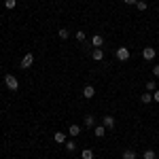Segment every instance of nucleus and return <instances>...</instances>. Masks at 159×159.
<instances>
[{
    "label": "nucleus",
    "instance_id": "obj_1",
    "mask_svg": "<svg viewBox=\"0 0 159 159\" xmlns=\"http://www.w3.org/2000/svg\"><path fill=\"white\" fill-rule=\"evenodd\" d=\"M4 85H7V89H11V91H17V89H19V81H17V76L7 74V76H4Z\"/></svg>",
    "mask_w": 159,
    "mask_h": 159
},
{
    "label": "nucleus",
    "instance_id": "obj_2",
    "mask_svg": "<svg viewBox=\"0 0 159 159\" xmlns=\"http://www.w3.org/2000/svg\"><path fill=\"white\" fill-rule=\"evenodd\" d=\"M117 60L127 61L129 60V49H127V47H119V49H117Z\"/></svg>",
    "mask_w": 159,
    "mask_h": 159
},
{
    "label": "nucleus",
    "instance_id": "obj_3",
    "mask_svg": "<svg viewBox=\"0 0 159 159\" xmlns=\"http://www.w3.org/2000/svg\"><path fill=\"white\" fill-rule=\"evenodd\" d=\"M32 64H34V55H32V53H25L24 55V60H21V64H19V66H21V68H30V66H32Z\"/></svg>",
    "mask_w": 159,
    "mask_h": 159
},
{
    "label": "nucleus",
    "instance_id": "obj_4",
    "mask_svg": "<svg viewBox=\"0 0 159 159\" xmlns=\"http://www.w3.org/2000/svg\"><path fill=\"white\" fill-rule=\"evenodd\" d=\"M115 117H112V115H104V119H102V125H104V127H106V129H112V127H115Z\"/></svg>",
    "mask_w": 159,
    "mask_h": 159
},
{
    "label": "nucleus",
    "instance_id": "obj_5",
    "mask_svg": "<svg viewBox=\"0 0 159 159\" xmlns=\"http://www.w3.org/2000/svg\"><path fill=\"white\" fill-rule=\"evenodd\" d=\"M93 96H96V87H93V85H85V89H83V98L91 100Z\"/></svg>",
    "mask_w": 159,
    "mask_h": 159
},
{
    "label": "nucleus",
    "instance_id": "obj_6",
    "mask_svg": "<svg viewBox=\"0 0 159 159\" xmlns=\"http://www.w3.org/2000/svg\"><path fill=\"white\" fill-rule=\"evenodd\" d=\"M142 57H144V60H155V49H153V47H144V49H142Z\"/></svg>",
    "mask_w": 159,
    "mask_h": 159
},
{
    "label": "nucleus",
    "instance_id": "obj_7",
    "mask_svg": "<svg viewBox=\"0 0 159 159\" xmlns=\"http://www.w3.org/2000/svg\"><path fill=\"white\" fill-rule=\"evenodd\" d=\"M53 140H55L57 144H66V134H64V132H55V134H53Z\"/></svg>",
    "mask_w": 159,
    "mask_h": 159
},
{
    "label": "nucleus",
    "instance_id": "obj_8",
    "mask_svg": "<svg viewBox=\"0 0 159 159\" xmlns=\"http://www.w3.org/2000/svg\"><path fill=\"white\" fill-rule=\"evenodd\" d=\"M91 45H93V47L98 49V47H102V45H104V38L100 36V34H96V36H91Z\"/></svg>",
    "mask_w": 159,
    "mask_h": 159
},
{
    "label": "nucleus",
    "instance_id": "obj_9",
    "mask_svg": "<svg viewBox=\"0 0 159 159\" xmlns=\"http://www.w3.org/2000/svg\"><path fill=\"white\" fill-rule=\"evenodd\" d=\"M93 134L98 136V138H104V136H106V127H104V125H96V127H93Z\"/></svg>",
    "mask_w": 159,
    "mask_h": 159
},
{
    "label": "nucleus",
    "instance_id": "obj_10",
    "mask_svg": "<svg viewBox=\"0 0 159 159\" xmlns=\"http://www.w3.org/2000/svg\"><path fill=\"white\" fill-rule=\"evenodd\" d=\"M91 57H93V60H96V61L104 60V51L100 49V47H98V49H93V51H91Z\"/></svg>",
    "mask_w": 159,
    "mask_h": 159
},
{
    "label": "nucleus",
    "instance_id": "obj_11",
    "mask_svg": "<svg viewBox=\"0 0 159 159\" xmlns=\"http://www.w3.org/2000/svg\"><path fill=\"white\" fill-rule=\"evenodd\" d=\"M85 127H96V119H93V115H85Z\"/></svg>",
    "mask_w": 159,
    "mask_h": 159
},
{
    "label": "nucleus",
    "instance_id": "obj_12",
    "mask_svg": "<svg viewBox=\"0 0 159 159\" xmlns=\"http://www.w3.org/2000/svg\"><path fill=\"white\" fill-rule=\"evenodd\" d=\"M68 134L72 136V138H76V136L81 134V127H79V125H70V127H68Z\"/></svg>",
    "mask_w": 159,
    "mask_h": 159
},
{
    "label": "nucleus",
    "instance_id": "obj_13",
    "mask_svg": "<svg viewBox=\"0 0 159 159\" xmlns=\"http://www.w3.org/2000/svg\"><path fill=\"white\" fill-rule=\"evenodd\" d=\"M142 159H157V153H155L153 148H147L144 155H142Z\"/></svg>",
    "mask_w": 159,
    "mask_h": 159
},
{
    "label": "nucleus",
    "instance_id": "obj_14",
    "mask_svg": "<svg viewBox=\"0 0 159 159\" xmlns=\"http://www.w3.org/2000/svg\"><path fill=\"white\" fill-rule=\"evenodd\" d=\"M81 157H83V159H93V151H91V148H83Z\"/></svg>",
    "mask_w": 159,
    "mask_h": 159
},
{
    "label": "nucleus",
    "instance_id": "obj_15",
    "mask_svg": "<svg viewBox=\"0 0 159 159\" xmlns=\"http://www.w3.org/2000/svg\"><path fill=\"white\" fill-rule=\"evenodd\" d=\"M142 104H148V102H153V93H151V91H147V93H142Z\"/></svg>",
    "mask_w": 159,
    "mask_h": 159
},
{
    "label": "nucleus",
    "instance_id": "obj_16",
    "mask_svg": "<svg viewBox=\"0 0 159 159\" xmlns=\"http://www.w3.org/2000/svg\"><path fill=\"white\" fill-rule=\"evenodd\" d=\"M57 36H60L61 40H66V38L70 36V32H68V30H66V28H61V30H57Z\"/></svg>",
    "mask_w": 159,
    "mask_h": 159
},
{
    "label": "nucleus",
    "instance_id": "obj_17",
    "mask_svg": "<svg viewBox=\"0 0 159 159\" xmlns=\"http://www.w3.org/2000/svg\"><path fill=\"white\" fill-rule=\"evenodd\" d=\"M123 159H136V153L132 151V148H127V151L123 153Z\"/></svg>",
    "mask_w": 159,
    "mask_h": 159
},
{
    "label": "nucleus",
    "instance_id": "obj_18",
    "mask_svg": "<svg viewBox=\"0 0 159 159\" xmlns=\"http://www.w3.org/2000/svg\"><path fill=\"white\" fill-rule=\"evenodd\" d=\"M136 7H138L140 11H147V9H148V4L144 2V0H138V2H136Z\"/></svg>",
    "mask_w": 159,
    "mask_h": 159
},
{
    "label": "nucleus",
    "instance_id": "obj_19",
    "mask_svg": "<svg viewBox=\"0 0 159 159\" xmlns=\"http://www.w3.org/2000/svg\"><path fill=\"white\" fill-rule=\"evenodd\" d=\"M15 4H17V0H4V7L7 9H15Z\"/></svg>",
    "mask_w": 159,
    "mask_h": 159
},
{
    "label": "nucleus",
    "instance_id": "obj_20",
    "mask_svg": "<svg viewBox=\"0 0 159 159\" xmlns=\"http://www.w3.org/2000/svg\"><path fill=\"white\" fill-rule=\"evenodd\" d=\"M85 38H87V34L83 32V30H79V32H76V40H81V43H83Z\"/></svg>",
    "mask_w": 159,
    "mask_h": 159
},
{
    "label": "nucleus",
    "instance_id": "obj_21",
    "mask_svg": "<svg viewBox=\"0 0 159 159\" xmlns=\"http://www.w3.org/2000/svg\"><path fill=\"white\" fill-rule=\"evenodd\" d=\"M147 89L148 91H155L157 87H155V81H147Z\"/></svg>",
    "mask_w": 159,
    "mask_h": 159
},
{
    "label": "nucleus",
    "instance_id": "obj_22",
    "mask_svg": "<svg viewBox=\"0 0 159 159\" xmlns=\"http://www.w3.org/2000/svg\"><path fill=\"white\" fill-rule=\"evenodd\" d=\"M74 148H76V144H74L72 140H70V142H66V151H70V153H72Z\"/></svg>",
    "mask_w": 159,
    "mask_h": 159
},
{
    "label": "nucleus",
    "instance_id": "obj_23",
    "mask_svg": "<svg viewBox=\"0 0 159 159\" xmlns=\"http://www.w3.org/2000/svg\"><path fill=\"white\" fill-rule=\"evenodd\" d=\"M153 100H155V102H159V89H155V91H153Z\"/></svg>",
    "mask_w": 159,
    "mask_h": 159
},
{
    "label": "nucleus",
    "instance_id": "obj_24",
    "mask_svg": "<svg viewBox=\"0 0 159 159\" xmlns=\"http://www.w3.org/2000/svg\"><path fill=\"white\" fill-rule=\"evenodd\" d=\"M153 74H155V76H159V66H155V68H153Z\"/></svg>",
    "mask_w": 159,
    "mask_h": 159
},
{
    "label": "nucleus",
    "instance_id": "obj_25",
    "mask_svg": "<svg viewBox=\"0 0 159 159\" xmlns=\"http://www.w3.org/2000/svg\"><path fill=\"white\" fill-rule=\"evenodd\" d=\"M123 2H125V4H136L138 0H123Z\"/></svg>",
    "mask_w": 159,
    "mask_h": 159
}]
</instances>
